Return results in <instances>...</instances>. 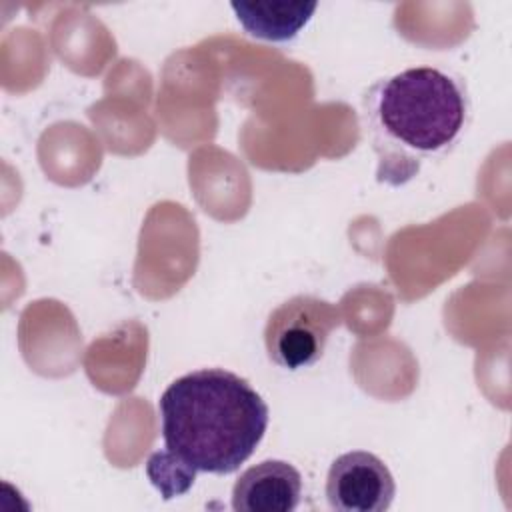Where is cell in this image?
<instances>
[{
	"mask_svg": "<svg viewBox=\"0 0 512 512\" xmlns=\"http://www.w3.org/2000/svg\"><path fill=\"white\" fill-rule=\"evenodd\" d=\"M364 122L378 156L380 182L404 184L462 136L470 98L462 78L434 66L386 76L364 96Z\"/></svg>",
	"mask_w": 512,
	"mask_h": 512,
	"instance_id": "1",
	"label": "cell"
},
{
	"mask_svg": "<svg viewBox=\"0 0 512 512\" xmlns=\"http://www.w3.org/2000/svg\"><path fill=\"white\" fill-rule=\"evenodd\" d=\"M166 450L196 472L230 474L262 442L268 406L238 374L202 368L176 378L158 400Z\"/></svg>",
	"mask_w": 512,
	"mask_h": 512,
	"instance_id": "2",
	"label": "cell"
},
{
	"mask_svg": "<svg viewBox=\"0 0 512 512\" xmlns=\"http://www.w3.org/2000/svg\"><path fill=\"white\" fill-rule=\"evenodd\" d=\"M342 324V312L328 300L298 294L276 306L264 326L268 358L286 370H300L316 364L326 342Z\"/></svg>",
	"mask_w": 512,
	"mask_h": 512,
	"instance_id": "3",
	"label": "cell"
},
{
	"mask_svg": "<svg viewBox=\"0 0 512 512\" xmlns=\"http://www.w3.org/2000/svg\"><path fill=\"white\" fill-rule=\"evenodd\" d=\"M396 494L388 466L372 452L340 454L326 476V500L338 512H384Z\"/></svg>",
	"mask_w": 512,
	"mask_h": 512,
	"instance_id": "4",
	"label": "cell"
},
{
	"mask_svg": "<svg viewBox=\"0 0 512 512\" xmlns=\"http://www.w3.org/2000/svg\"><path fill=\"white\" fill-rule=\"evenodd\" d=\"M302 498V476L284 460H264L244 470L232 488L236 512H292Z\"/></svg>",
	"mask_w": 512,
	"mask_h": 512,
	"instance_id": "5",
	"label": "cell"
},
{
	"mask_svg": "<svg viewBox=\"0 0 512 512\" xmlns=\"http://www.w3.org/2000/svg\"><path fill=\"white\" fill-rule=\"evenodd\" d=\"M240 26L252 38L268 42L292 40L312 18L316 2H232Z\"/></svg>",
	"mask_w": 512,
	"mask_h": 512,
	"instance_id": "6",
	"label": "cell"
},
{
	"mask_svg": "<svg viewBox=\"0 0 512 512\" xmlns=\"http://www.w3.org/2000/svg\"><path fill=\"white\" fill-rule=\"evenodd\" d=\"M146 476L150 478L152 486L166 500H170L190 490L196 480V470L170 450H158L152 452L146 462Z\"/></svg>",
	"mask_w": 512,
	"mask_h": 512,
	"instance_id": "7",
	"label": "cell"
}]
</instances>
